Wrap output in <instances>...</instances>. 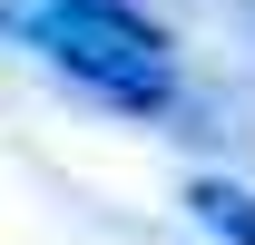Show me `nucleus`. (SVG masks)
Instances as JSON below:
<instances>
[{"label": "nucleus", "mask_w": 255, "mask_h": 245, "mask_svg": "<svg viewBox=\"0 0 255 245\" xmlns=\"http://www.w3.org/2000/svg\"><path fill=\"white\" fill-rule=\"evenodd\" d=\"M187 206H196V226H206L216 245H255V196H246V186L196 177V186H187Z\"/></svg>", "instance_id": "obj_1"}]
</instances>
